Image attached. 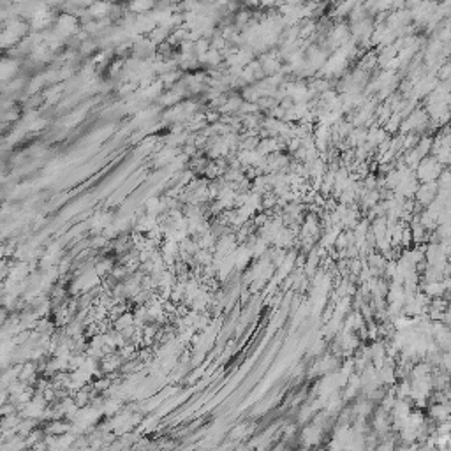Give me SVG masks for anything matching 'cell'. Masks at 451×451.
<instances>
[{
    "instance_id": "obj_1",
    "label": "cell",
    "mask_w": 451,
    "mask_h": 451,
    "mask_svg": "<svg viewBox=\"0 0 451 451\" xmlns=\"http://www.w3.org/2000/svg\"><path fill=\"white\" fill-rule=\"evenodd\" d=\"M443 173V164H439L437 159L425 157L420 162V169H418V176L423 180V184H432L437 182L439 175Z\"/></svg>"
}]
</instances>
